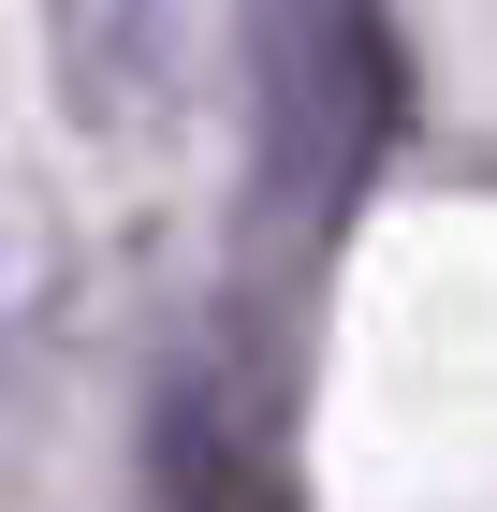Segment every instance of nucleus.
<instances>
[{"label":"nucleus","instance_id":"f257e3e1","mask_svg":"<svg viewBox=\"0 0 497 512\" xmlns=\"http://www.w3.org/2000/svg\"><path fill=\"white\" fill-rule=\"evenodd\" d=\"M44 59L88 132H147L176 103V0H44Z\"/></svg>","mask_w":497,"mask_h":512}]
</instances>
